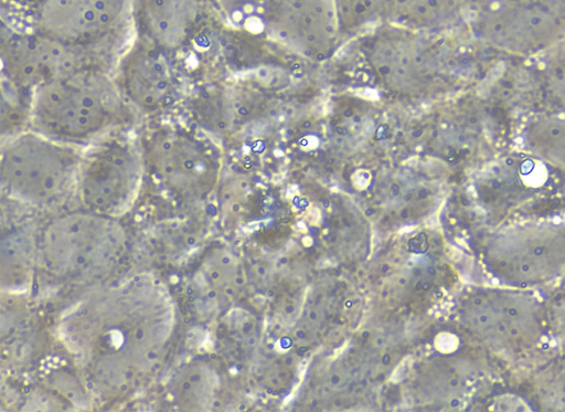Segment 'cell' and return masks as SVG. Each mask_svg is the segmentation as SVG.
Instances as JSON below:
<instances>
[{
    "instance_id": "cell-3",
    "label": "cell",
    "mask_w": 565,
    "mask_h": 412,
    "mask_svg": "<svg viewBox=\"0 0 565 412\" xmlns=\"http://www.w3.org/2000/svg\"><path fill=\"white\" fill-rule=\"evenodd\" d=\"M78 177L83 202L96 212L115 214L130 205L139 188V152L127 140H108L84 157Z\"/></svg>"
},
{
    "instance_id": "cell-4",
    "label": "cell",
    "mask_w": 565,
    "mask_h": 412,
    "mask_svg": "<svg viewBox=\"0 0 565 412\" xmlns=\"http://www.w3.org/2000/svg\"><path fill=\"white\" fill-rule=\"evenodd\" d=\"M152 166L167 189L186 200H199L212 190L218 160L207 141L181 130L157 134L150 144Z\"/></svg>"
},
{
    "instance_id": "cell-6",
    "label": "cell",
    "mask_w": 565,
    "mask_h": 412,
    "mask_svg": "<svg viewBox=\"0 0 565 412\" xmlns=\"http://www.w3.org/2000/svg\"><path fill=\"white\" fill-rule=\"evenodd\" d=\"M8 67L13 76L24 83L46 82L66 64L70 54L66 47L53 44H35L30 47H8Z\"/></svg>"
},
{
    "instance_id": "cell-1",
    "label": "cell",
    "mask_w": 565,
    "mask_h": 412,
    "mask_svg": "<svg viewBox=\"0 0 565 412\" xmlns=\"http://www.w3.org/2000/svg\"><path fill=\"white\" fill-rule=\"evenodd\" d=\"M122 115L124 101L116 85L87 70L42 83L31 104L34 127L57 140L88 139L119 123Z\"/></svg>"
},
{
    "instance_id": "cell-5",
    "label": "cell",
    "mask_w": 565,
    "mask_h": 412,
    "mask_svg": "<svg viewBox=\"0 0 565 412\" xmlns=\"http://www.w3.org/2000/svg\"><path fill=\"white\" fill-rule=\"evenodd\" d=\"M160 49L149 45L134 47L121 68L125 93L147 110L167 106L175 94L171 70Z\"/></svg>"
},
{
    "instance_id": "cell-2",
    "label": "cell",
    "mask_w": 565,
    "mask_h": 412,
    "mask_svg": "<svg viewBox=\"0 0 565 412\" xmlns=\"http://www.w3.org/2000/svg\"><path fill=\"white\" fill-rule=\"evenodd\" d=\"M76 154L57 139L25 133L10 139L2 149L3 183L15 197L32 203H47L67 187Z\"/></svg>"
}]
</instances>
